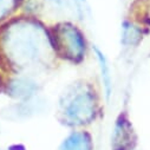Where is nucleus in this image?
Listing matches in <instances>:
<instances>
[{
  "label": "nucleus",
  "mask_w": 150,
  "mask_h": 150,
  "mask_svg": "<svg viewBox=\"0 0 150 150\" xmlns=\"http://www.w3.org/2000/svg\"><path fill=\"white\" fill-rule=\"evenodd\" d=\"M123 43L127 45H135L141 39V30L131 24H125L123 27Z\"/></svg>",
  "instance_id": "obj_7"
},
{
  "label": "nucleus",
  "mask_w": 150,
  "mask_h": 150,
  "mask_svg": "<svg viewBox=\"0 0 150 150\" xmlns=\"http://www.w3.org/2000/svg\"><path fill=\"white\" fill-rule=\"evenodd\" d=\"M62 150H90L89 138L84 134L72 135L64 142Z\"/></svg>",
  "instance_id": "obj_6"
},
{
  "label": "nucleus",
  "mask_w": 150,
  "mask_h": 150,
  "mask_svg": "<svg viewBox=\"0 0 150 150\" xmlns=\"http://www.w3.org/2000/svg\"><path fill=\"white\" fill-rule=\"evenodd\" d=\"M6 43L11 58L21 66L39 60L45 46L42 30L31 24H19L11 28Z\"/></svg>",
  "instance_id": "obj_1"
},
{
  "label": "nucleus",
  "mask_w": 150,
  "mask_h": 150,
  "mask_svg": "<svg viewBox=\"0 0 150 150\" xmlns=\"http://www.w3.org/2000/svg\"><path fill=\"white\" fill-rule=\"evenodd\" d=\"M96 56H97V60L99 64V69H100V73H102V82L104 84V89H105V93L106 97L110 96L111 93V73H110V67L108 65V60L105 58V56L102 53V51H99L98 49H95Z\"/></svg>",
  "instance_id": "obj_5"
},
{
  "label": "nucleus",
  "mask_w": 150,
  "mask_h": 150,
  "mask_svg": "<svg viewBox=\"0 0 150 150\" xmlns=\"http://www.w3.org/2000/svg\"><path fill=\"white\" fill-rule=\"evenodd\" d=\"M62 114L71 123L82 124L90 121L96 110V99L92 90L84 84L70 86L60 100Z\"/></svg>",
  "instance_id": "obj_2"
},
{
  "label": "nucleus",
  "mask_w": 150,
  "mask_h": 150,
  "mask_svg": "<svg viewBox=\"0 0 150 150\" xmlns=\"http://www.w3.org/2000/svg\"><path fill=\"white\" fill-rule=\"evenodd\" d=\"M56 46L64 57L72 60H79L83 57L85 43L77 28L64 24L56 30Z\"/></svg>",
  "instance_id": "obj_3"
},
{
  "label": "nucleus",
  "mask_w": 150,
  "mask_h": 150,
  "mask_svg": "<svg viewBox=\"0 0 150 150\" xmlns=\"http://www.w3.org/2000/svg\"><path fill=\"white\" fill-rule=\"evenodd\" d=\"M35 90V85L30 79H16L10 85V92L14 97H27Z\"/></svg>",
  "instance_id": "obj_4"
},
{
  "label": "nucleus",
  "mask_w": 150,
  "mask_h": 150,
  "mask_svg": "<svg viewBox=\"0 0 150 150\" xmlns=\"http://www.w3.org/2000/svg\"><path fill=\"white\" fill-rule=\"evenodd\" d=\"M13 1L14 0H0V19H1V17H4L8 12L10 7L13 4Z\"/></svg>",
  "instance_id": "obj_8"
}]
</instances>
